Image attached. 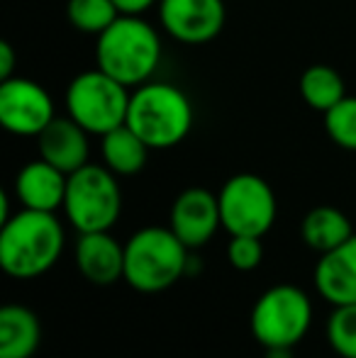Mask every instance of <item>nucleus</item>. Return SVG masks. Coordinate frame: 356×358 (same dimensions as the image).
I'll return each instance as SVG.
<instances>
[{
    "mask_svg": "<svg viewBox=\"0 0 356 358\" xmlns=\"http://www.w3.org/2000/svg\"><path fill=\"white\" fill-rule=\"evenodd\" d=\"M149 144L134 132L132 127L113 129V132L100 137V154H103V166H108L118 178L137 176L147 166L149 159Z\"/></svg>",
    "mask_w": 356,
    "mask_h": 358,
    "instance_id": "f3484780",
    "label": "nucleus"
},
{
    "mask_svg": "<svg viewBox=\"0 0 356 358\" xmlns=\"http://www.w3.org/2000/svg\"><path fill=\"white\" fill-rule=\"evenodd\" d=\"M127 127H132L149 149H171L190 134L195 110L190 98L173 83L147 80L129 95Z\"/></svg>",
    "mask_w": 356,
    "mask_h": 358,
    "instance_id": "7ed1b4c3",
    "label": "nucleus"
},
{
    "mask_svg": "<svg viewBox=\"0 0 356 358\" xmlns=\"http://www.w3.org/2000/svg\"><path fill=\"white\" fill-rule=\"evenodd\" d=\"M266 358H293V349H266Z\"/></svg>",
    "mask_w": 356,
    "mask_h": 358,
    "instance_id": "a878e982",
    "label": "nucleus"
},
{
    "mask_svg": "<svg viewBox=\"0 0 356 358\" xmlns=\"http://www.w3.org/2000/svg\"><path fill=\"white\" fill-rule=\"evenodd\" d=\"M327 341L342 358H356V305L334 307L327 320Z\"/></svg>",
    "mask_w": 356,
    "mask_h": 358,
    "instance_id": "4be33fe9",
    "label": "nucleus"
},
{
    "mask_svg": "<svg viewBox=\"0 0 356 358\" xmlns=\"http://www.w3.org/2000/svg\"><path fill=\"white\" fill-rule=\"evenodd\" d=\"M300 98L305 105L318 113H327L342 98H347V88H344V78L339 71H334L327 64H315L308 66L300 76Z\"/></svg>",
    "mask_w": 356,
    "mask_h": 358,
    "instance_id": "6ab92c4d",
    "label": "nucleus"
},
{
    "mask_svg": "<svg viewBox=\"0 0 356 358\" xmlns=\"http://www.w3.org/2000/svg\"><path fill=\"white\" fill-rule=\"evenodd\" d=\"M64 227L54 213L22 208L3 222L0 266L10 278L32 280L54 268L64 251Z\"/></svg>",
    "mask_w": 356,
    "mask_h": 358,
    "instance_id": "f257e3e1",
    "label": "nucleus"
},
{
    "mask_svg": "<svg viewBox=\"0 0 356 358\" xmlns=\"http://www.w3.org/2000/svg\"><path fill=\"white\" fill-rule=\"evenodd\" d=\"M64 213L78 234L110 231L122 213V190L118 176L108 166L98 164H86L83 169L73 171L66 183Z\"/></svg>",
    "mask_w": 356,
    "mask_h": 358,
    "instance_id": "39448f33",
    "label": "nucleus"
},
{
    "mask_svg": "<svg viewBox=\"0 0 356 358\" xmlns=\"http://www.w3.org/2000/svg\"><path fill=\"white\" fill-rule=\"evenodd\" d=\"M227 261L234 271H242V273L259 268L264 261L262 236H229Z\"/></svg>",
    "mask_w": 356,
    "mask_h": 358,
    "instance_id": "5701e85b",
    "label": "nucleus"
},
{
    "mask_svg": "<svg viewBox=\"0 0 356 358\" xmlns=\"http://www.w3.org/2000/svg\"><path fill=\"white\" fill-rule=\"evenodd\" d=\"M15 49L8 39L0 42V80H8L15 76Z\"/></svg>",
    "mask_w": 356,
    "mask_h": 358,
    "instance_id": "b1692460",
    "label": "nucleus"
},
{
    "mask_svg": "<svg viewBox=\"0 0 356 358\" xmlns=\"http://www.w3.org/2000/svg\"><path fill=\"white\" fill-rule=\"evenodd\" d=\"M315 287L332 307L356 305V234L337 249L320 254Z\"/></svg>",
    "mask_w": 356,
    "mask_h": 358,
    "instance_id": "ddd939ff",
    "label": "nucleus"
},
{
    "mask_svg": "<svg viewBox=\"0 0 356 358\" xmlns=\"http://www.w3.org/2000/svg\"><path fill=\"white\" fill-rule=\"evenodd\" d=\"M162 34L142 15H120L95 42V66L127 88L154 78L162 64Z\"/></svg>",
    "mask_w": 356,
    "mask_h": 358,
    "instance_id": "f03ea898",
    "label": "nucleus"
},
{
    "mask_svg": "<svg viewBox=\"0 0 356 358\" xmlns=\"http://www.w3.org/2000/svg\"><path fill=\"white\" fill-rule=\"evenodd\" d=\"M76 264L88 283L113 285L124 278V244L110 231H86L78 236Z\"/></svg>",
    "mask_w": 356,
    "mask_h": 358,
    "instance_id": "2eb2a0df",
    "label": "nucleus"
},
{
    "mask_svg": "<svg viewBox=\"0 0 356 358\" xmlns=\"http://www.w3.org/2000/svg\"><path fill=\"white\" fill-rule=\"evenodd\" d=\"M169 227L190 251L208 244L215 231L222 227L218 195L210 193L208 188H185L173 200Z\"/></svg>",
    "mask_w": 356,
    "mask_h": 358,
    "instance_id": "9b49d317",
    "label": "nucleus"
},
{
    "mask_svg": "<svg viewBox=\"0 0 356 358\" xmlns=\"http://www.w3.org/2000/svg\"><path fill=\"white\" fill-rule=\"evenodd\" d=\"M37 149L39 159L49 161L59 171L71 176L73 171L83 169L88 164V132L69 115L66 117H54L37 137Z\"/></svg>",
    "mask_w": 356,
    "mask_h": 358,
    "instance_id": "f8f14e48",
    "label": "nucleus"
},
{
    "mask_svg": "<svg viewBox=\"0 0 356 358\" xmlns=\"http://www.w3.org/2000/svg\"><path fill=\"white\" fill-rule=\"evenodd\" d=\"M352 234L354 229L349 217L332 205L313 208L303 217V224H300V236H303L305 246L310 251H318V254H327V251L337 249Z\"/></svg>",
    "mask_w": 356,
    "mask_h": 358,
    "instance_id": "a211bd4d",
    "label": "nucleus"
},
{
    "mask_svg": "<svg viewBox=\"0 0 356 358\" xmlns=\"http://www.w3.org/2000/svg\"><path fill=\"white\" fill-rule=\"evenodd\" d=\"M69 176L44 159H34L20 169L15 178V195L20 205L39 213H57L64 208Z\"/></svg>",
    "mask_w": 356,
    "mask_h": 358,
    "instance_id": "4468645a",
    "label": "nucleus"
},
{
    "mask_svg": "<svg viewBox=\"0 0 356 358\" xmlns=\"http://www.w3.org/2000/svg\"><path fill=\"white\" fill-rule=\"evenodd\" d=\"M322 117L327 137L342 149L356 151V95L342 98Z\"/></svg>",
    "mask_w": 356,
    "mask_h": 358,
    "instance_id": "412c9836",
    "label": "nucleus"
},
{
    "mask_svg": "<svg viewBox=\"0 0 356 358\" xmlns=\"http://www.w3.org/2000/svg\"><path fill=\"white\" fill-rule=\"evenodd\" d=\"M157 8L164 32L188 47L218 39L227 20L225 0H159Z\"/></svg>",
    "mask_w": 356,
    "mask_h": 358,
    "instance_id": "9d476101",
    "label": "nucleus"
},
{
    "mask_svg": "<svg viewBox=\"0 0 356 358\" xmlns=\"http://www.w3.org/2000/svg\"><path fill=\"white\" fill-rule=\"evenodd\" d=\"M220 220L229 236H264L278 215L273 188L257 173H237L220 188Z\"/></svg>",
    "mask_w": 356,
    "mask_h": 358,
    "instance_id": "6e6552de",
    "label": "nucleus"
},
{
    "mask_svg": "<svg viewBox=\"0 0 356 358\" xmlns=\"http://www.w3.org/2000/svg\"><path fill=\"white\" fill-rule=\"evenodd\" d=\"M113 3L118 5L120 15H144L154 5H159V0H113Z\"/></svg>",
    "mask_w": 356,
    "mask_h": 358,
    "instance_id": "393cba45",
    "label": "nucleus"
},
{
    "mask_svg": "<svg viewBox=\"0 0 356 358\" xmlns=\"http://www.w3.org/2000/svg\"><path fill=\"white\" fill-rule=\"evenodd\" d=\"M190 264V249L171 227H144L124 244V280L137 292H164L176 285Z\"/></svg>",
    "mask_w": 356,
    "mask_h": 358,
    "instance_id": "20e7f679",
    "label": "nucleus"
},
{
    "mask_svg": "<svg viewBox=\"0 0 356 358\" xmlns=\"http://www.w3.org/2000/svg\"><path fill=\"white\" fill-rule=\"evenodd\" d=\"M57 117V108L44 85L37 80L13 76L0 80V124L15 137H39Z\"/></svg>",
    "mask_w": 356,
    "mask_h": 358,
    "instance_id": "1a4fd4ad",
    "label": "nucleus"
},
{
    "mask_svg": "<svg viewBox=\"0 0 356 358\" xmlns=\"http://www.w3.org/2000/svg\"><path fill=\"white\" fill-rule=\"evenodd\" d=\"M129 95L127 85L95 66L73 76L64 100L69 117L76 120L88 134L103 137L127 122Z\"/></svg>",
    "mask_w": 356,
    "mask_h": 358,
    "instance_id": "423d86ee",
    "label": "nucleus"
},
{
    "mask_svg": "<svg viewBox=\"0 0 356 358\" xmlns=\"http://www.w3.org/2000/svg\"><path fill=\"white\" fill-rule=\"evenodd\" d=\"M42 341L39 317L24 305L0 310V358H32Z\"/></svg>",
    "mask_w": 356,
    "mask_h": 358,
    "instance_id": "dca6fc26",
    "label": "nucleus"
},
{
    "mask_svg": "<svg viewBox=\"0 0 356 358\" xmlns=\"http://www.w3.org/2000/svg\"><path fill=\"white\" fill-rule=\"evenodd\" d=\"M313 322L310 297L300 287L273 285L254 302L252 334L264 349H293L308 334Z\"/></svg>",
    "mask_w": 356,
    "mask_h": 358,
    "instance_id": "0eeeda50",
    "label": "nucleus"
},
{
    "mask_svg": "<svg viewBox=\"0 0 356 358\" xmlns=\"http://www.w3.org/2000/svg\"><path fill=\"white\" fill-rule=\"evenodd\" d=\"M66 17L73 29L98 37L120 17V10L113 0H69Z\"/></svg>",
    "mask_w": 356,
    "mask_h": 358,
    "instance_id": "aec40b11",
    "label": "nucleus"
}]
</instances>
